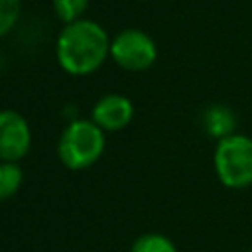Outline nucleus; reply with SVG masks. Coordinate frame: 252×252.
<instances>
[{
  "label": "nucleus",
  "mask_w": 252,
  "mask_h": 252,
  "mask_svg": "<svg viewBox=\"0 0 252 252\" xmlns=\"http://www.w3.org/2000/svg\"><path fill=\"white\" fill-rule=\"evenodd\" d=\"M57 61L69 75H89L96 71L110 55L106 30L93 20L65 24L55 43Z\"/></svg>",
  "instance_id": "1"
},
{
  "label": "nucleus",
  "mask_w": 252,
  "mask_h": 252,
  "mask_svg": "<svg viewBox=\"0 0 252 252\" xmlns=\"http://www.w3.org/2000/svg\"><path fill=\"white\" fill-rule=\"evenodd\" d=\"M213 167L226 189H246L252 185V138L230 134L217 142Z\"/></svg>",
  "instance_id": "2"
},
{
  "label": "nucleus",
  "mask_w": 252,
  "mask_h": 252,
  "mask_svg": "<svg viewBox=\"0 0 252 252\" xmlns=\"http://www.w3.org/2000/svg\"><path fill=\"white\" fill-rule=\"evenodd\" d=\"M104 150V134L93 120L71 122L57 144V156L69 169H85L93 165Z\"/></svg>",
  "instance_id": "3"
},
{
  "label": "nucleus",
  "mask_w": 252,
  "mask_h": 252,
  "mask_svg": "<svg viewBox=\"0 0 252 252\" xmlns=\"http://www.w3.org/2000/svg\"><path fill=\"white\" fill-rule=\"evenodd\" d=\"M110 57L126 71H146L158 59L156 41L142 30H122L110 41Z\"/></svg>",
  "instance_id": "4"
},
{
  "label": "nucleus",
  "mask_w": 252,
  "mask_h": 252,
  "mask_svg": "<svg viewBox=\"0 0 252 252\" xmlns=\"http://www.w3.org/2000/svg\"><path fill=\"white\" fill-rule=\"evenodd\" d=\"M32 144V132L26 118L16 110H0V159H22Z\"/></svg>",
  "instance_id": "5"
},
{
  "label": "nucleus",
  "mask_w": 252,
  "mask_h": 252,
  "mask_svg": "<svg viewBox=\"0 0 252 252\" xmlns=\"http://www.w3.org/2000/svg\"><path fill=\"white\" fill-rule=\"evenodd\" d=\"M91 116L98 128L116 132L130 124V120L134 116V106H132L130 98H126L122 94H104L93 106Z\"/></svg>",
  "instance_id": "6"
},
{
  "label": "nucleus",
  "mask_w": 252,
  "mask_h": 252,
  "mask_svg": "<svg viewBox=\"0 0 252 252\" xmlns=\"http://www.w3.org/2000/svg\"><path fill=\"white\" fill-rule=\"evenodd\" d=\"M236 114L230 106L226 104H211L203 112V128L205 132L215 138L217 142L234 134L236 130Z\"/></svg>",
  "instance_id": "7"
},
{
  "label": "nucleus",
  "mask_w": 252,
  "mask_h": 252,
  "mask_svg": "<svg viewBox=\"0 0 252 252\" xmlns=\"http://www.w3.org/2000/svg\"><path fill=\"white\" fill-rule=\"evenodd\" d=\"M22 169L16 161H0V201L10 199L22 185Z\"/></svg>",
  "instance_id": "8"
},
{
  "label": "nucleus",
  "mask_w": 252,
  "mask_h": 252,
  "mask_svg": "<svg viewBox=\"0 0 252 252\" xmlns=\"http://www.w3.org/2000/svg\"><path fill=\"white\" fill-rule=\"evenodd\" d=\"M130 252H177V248L167 236L158 232H148L134 240Z\"/></svg>",
  "instance_id": "9"
},
{
  "label": "nucleus",
  "mask_w": 252,
  "mask_h": 252,
  "mask_svg": "<svg viewBox=\"0 0 252 252\" xmlns=\"http://www.w3.org/2000/svg\"><path fill=\"white\" fill-rule=\"evenodd\" d=\"M89 6V0H53V10L63 24L81 20Z\"/></svg>",
  "instance_id": "10"
},
{
  "label": "nucleus",
  "mask_w": 252,
  "mask_h": 252,
  "mask_svg": "<svg viewBox=\"0 0 252 252\" xmlns=\"http://www.w3.org/2000/svg\"><path fill=\"white\" fill-rule=\"evenodd\" d=\"M20 18V0H0V37L6 35Z\"/></svg>",
  "instance_id": "11"
},
{
  "label": "nucleus",
  "mask_w": 252,
  "mask_h": 252,
  "mask_svg": "<svg viewBox=\"0 0 252 252\" xmlns=\"http://www.w3.org/2000/svg\"><path fill=\"white\" fill-rule=\"evenodd\" d=\"M248 252H252V248H250V250H248Z\"/></svg>",
  "instance_id": "12"
}]
</instances>
